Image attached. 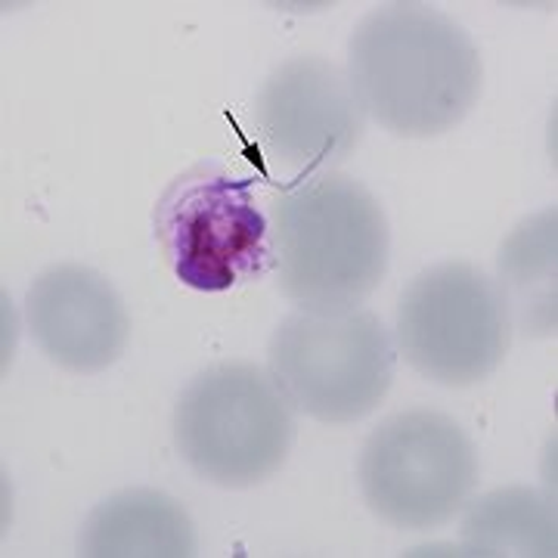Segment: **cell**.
I'll return each instance as SVG.
<instances>
[{
    "label": "cell",
    "instance_id": "8992f818",
    "mask_svg": "<svg viewBox=\"0 0 558 558\" xmlns=\"http://www.w3.org/2000/svg\"><path fill=\"white\" fill-rule=\"evenodd\" d=\"M512 319L499 286L478 267L450 260L422 270L398 307V344L418 376L469 388L506 360Z\"/></svg>",
    "mask_w": 558,
    "mask_h": 558
},
{
    "label": "cell",
    "instance_id": "277c9868",
    "mask_svg": "<svg viewBox=\"0 0 558 558\" xmlns=\"http://www.w3.org/2000/svg\"><path fill=\"white\" fill-rule=\"evenodd\" d=\"M398 348L373 311H295L267 348V373L304 416L344 425L369 416L388 395Z\"/></svg>",
    "mask_w": 558,
    "mask_h": 558
},
{
    "label": "cell",
    "instance_id": "8fae6325",
    "mask_svg": "<svg viewBox=\"0 0 558 558\" xmlns=\"http://www.w3.org/2000/svg\"><path fill=\"white\" fill-rule=\"evenodd\" d=\"M558 215L546 208L521 220L499 248V295L524 336H556Z\"/></svg>",
    "mask_w": 558,
    "mask_h": 558
},
{
    "label": "cell",
    "instance_id": "3957f363",
    "mask_svg": "<svg viewBox=\"0 0 558 558\" xmlns=\"http://www.w3.org/2000/svg\"><path fill=\"white\" fill-rule=\"evenodd\" d=\"M295 440V410L255 363H215L174 407V447L208 484L242 490L267 481Z\"/></svg>",
    "mask_w": 558,
    "mask_h": 558
},
{
    "label": "cell",
    "instance_id": "9c48e42d",
    "mask_svg": "<svg viewBox=\"0 0 558 558\" xmlns=\"http://www.w3.org/2000/svg\"><path fill=\"white\" fill-rule=\"evenodd\" d=\"M38 348L72 373H100L124 354L131 319L112 282L90 267L44 270L25 301Z\"/></svg>",
    "mask_w": 558,
    "mask_h": 558
},
{
    "label": "cell",
    "instance_id": "52a82bcc",
    "mask_svg": "<svg viewBox=\"0 0 558 558\" xmlns=\"http://www.w3.org/2000/svg\"><path fill=\"white\" fill-rule=\"evenodd\" d=\"M156 230L186 289L230 292L270 270V227L255 205L252 178L193 168L161 196Z\"/></svg>",
    "mask_w": 558,
    "mask_h": 558
},
{
    "label": "cell",
    "instance_id": "5b68a950",
    "mask_svg": "<svg viewBox=\"0 0 558 558\" xmlns=\"http://www.w3.org/2000/svg\"><path fill=\"white\" fill-rule=\"evenodd\" d=\"M360 490L381 521L425 531L440 527L469 502L478 484V453L444 413L410 410L385 418L357 462Z\"/></svg>",
    "mask_w": 558,
    "mask_h": 558
},
{
    "label": "cell",
    "instance_id": "6da1fadb",
    "mask_svg": "<svg viewBox=\"0 0 558 558\" xmlns=\"http://www.w3.org/2000/svg\"><path fill=\"white\" fill-rule=\"evenodd\" d=\"M348 78L363 116L398 137H438L481 94L478 47L432 7L391 3L360 22L348 44Z\"/></svg>",
    "mask_w": 558,
    "mask_h": 558
},
{
    "label": "cell",
    "instance_id": "7a4b0ae2",
    "mask_svg": "<svg viewBox=\"0 0 558 558\" xmlns=\"http://www.w3.org/2000/svg\"><path fill=\"white\" fill-rule=\"evenodd\" d=\"M391 233L379 199L336 171L289 183L274 199L270 267L299 311H351L388 270Z\"/></svg>",
    "mask_w": 558,
    "mask_h": 558
},
{
    "label": "cell",
    "instance_id": "30bf717a",
    "mask_svg": "<svg viewBox=\"0 0 558 558\" xmlns=\"http://www.w3.org/2000/svg\"><path fill=\"white\" fill-rule=\"evenodd\" d=\"M81 556L190 558L196 527L178 499L159 490H124L102 499L81 527Z\"/></svg>",
    "mask_w": 558,
    "mask_h": 558
},
{
    "label": "cell",
    "instance_id": "ba28073f",
    "mask_svg": "<svg viewBox=\"0 0 558 558\" xmlns=\"http://www.w3.org/2000/svg\"><path fill=\"white\" fill-rule=\"evenodd\" d=\"M255 119L274 159L299 168V180L341 165L366 124L348 72L323 57L277 65L260 87Z\"/></svg>",
    "mask_w": 558,
    "mask_h": 558
},
{
    "label": "cell",
    "instance_id": "7c38bea8",
    "mask_svg": "<svg viewBox=\"0 0 558 558\" xmlns=\"http://www.w3.org/2000/svg\"><path fill=\"white\" fill-rule=\"evenodd\" d=\"M465 556H558L556 502L527 487L494 490L462 519Z\"/></svg>",
    "mask_w": 558,
    "mask_h": 558
}]
</instances>
